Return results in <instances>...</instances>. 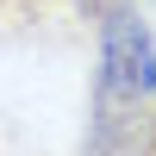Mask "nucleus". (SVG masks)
Wrapping results in <instances>:
<instances>
[{"mask_svg": "<svg viewBox=\"0 0 156 156\" xmlns=\"http://www.w3.org/2000/svg\"><path fill=\"white\" fill-rule=\"evenodd\" d=\"M131 0H0V44L12 50H94L100 25Z\"/></svg>", "mask_w": 156, "mask_h": 156, "instance_id": "1", "label": "nucleus"}, {"mask_svg": "<svg viewBox=\"0 0 156 156\" xmlns=\"http://www.w3.org/2000/svg\"><path fill=\"white\" fill-rule=\"evenodd\" d=\"M150 156H156V150H150Z\"/></svg>", "mask_w": 156, "mask_h": 156, "instance_id": "2", "label": "nucleus"}]
</instances>
